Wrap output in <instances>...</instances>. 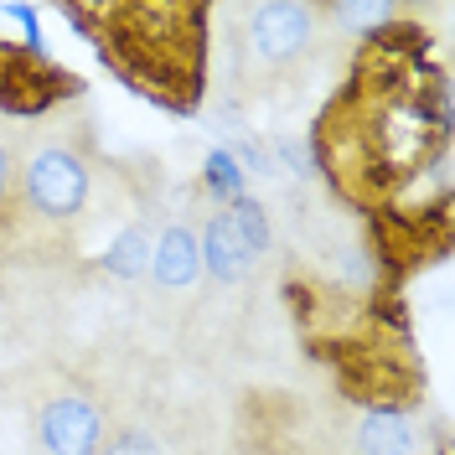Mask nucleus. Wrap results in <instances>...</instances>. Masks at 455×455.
<instances>
[{"instance_id":"f257e3e1","label":"nucleus","mask_w":455,"mask_h":455,"mask_svg":"<svg viewBox=\"0 0 455 455\" xmlns=\"http://www.w3.org/2000/svg\"><path fill=\"white\" fill-rule=\"evenodd\" d=\"M451 68L419 21L363 31L347 73L311 119V166L363 223L451 197Z\"/></svg>"},{"instance_id":"f03ea898","label":"nucleus","mask_w":455,"mask_h":455,"mask_svg":"<svg viewBox=\"0 0 455 455\" xmlns=\"http://www.w3.org/2000/svg\"><path fill=\"white\" fill-rule=\"evenodd\" d=\"M284 300L306 357L331 372L341 403H352L357 414L363 409L414 414L425 403V357L409 331L403 290L383 284L378 275H368L363 284H331L290 264Z\"/></svg>"},{"instance_id":"7ed1b4c3","label":"nucleus","mask_w":455,"mask_h":455,"mask_svg":"<svg viewBox=\"0 0 455 455\" xmlns=\"http://www.w3.org/2000/svg\"><path fill=\"white\" fill-rule=\"evenodd\" d=\"M57 11L124 93L171 119L202 114L218 27L207 0H68Z\"/></svg>"},{"instance_id":"20e7f679","label":"nucleus","mask_w":455,"mask_h":455,"mask_svg":"<svg viewBox=\"0 0 455 455\" xmlns=\"http://www.w3.org/2000/svg\"><path fill=\"white\" fill-rule=\"evenodd\" d=\"M104 176L109 166L99 156L93 114L84 104L21 130L16 202L0 233V269H47L78 254L84 228L99 218Z\"/></svg>"},{"instance_id":"39448f33","label":"nucleus","mask_w":455,"mask_h":455,"mask_svg":"<svg viewBox=\"0 0 455 455\" xmlns=\"http://www.w3.org/2000/svg\"><path fill=\"white\" fill-rule=\"evenodd\" d=\"M228 68L238 93H269L311 68L321 42L331 36V0H259L228 5Z\"/></svg>"},{"instance_id":"423d86ee","label":"nucleus","mask_w":455,"mask_h":455,"mask_svg":"<svg viewBox=\"0 0 455 455\" xmlns=\"http://www.w3.org/2000/svg\"><path fill=\"white\" fill-rule=\"evenodd\" d=\"M455 207L451 197H429L414 207H394V212H378L368 218V264L383 284H403L414 275H425L429 264L451 254V233H455Z\"/></svg>"},{"instance_id":"0eeeda50","label":"nucleus","mask_w":455,"mask_h":455,"mask_svg":"<svg viewBox=\"0 0 455 455\" xmlns=\"http://www.w3.org/2000/svg\"><path fill=\"white\" fill-rule=\"evenodd\" d=\"M88 99V78L73 73L68 62H57L47 47H27L0 36V124H47L57 114Z\"/></svg>"},{"instance_id":"6e6552de","label":"nucleus","mask_w":455,"mask_h":455,"mask_svg":"<svg viewBox=\"0 0 455 455\" xmlns=\"http://www.w3.org/2000/svg\"><path fill=\"white\" fill-rule=\"evenodd\" d=\"M31 429L42 455H99L109 440V403L88 383H52L31 398Z\"/></svg>"},{"instance_id":"1a4fd4ad","label":"nucleus","mask_w":455,"mask_h":455,"mask_svg":"<svg viewBox=\"0 0 455 455\" xmlns=\"http://www.w3.org/2000/svg\"><path fill=\"white\" fill-rule=\"evenodd\" d=\"M197 187H187L176 207L161 212L156 243H150V269L145 280L161 300H187L202 284V249H197Z\"/></svg>"},{"instance_id":"9d476101","label":"nucleus","mask_w":455,"mask_h":455,"mask_svg":"<svg viewBox=\"0 0 455 455\" xmlns=\"http://www.w3.org/2000/svg\"><path fill=\"white\" fill-rule=\"evenodd\" d=\"M161 212H166V207H161V192L140 197V207L109 233V243L88 259V269H93V275H109V280H119V284H140L145 269H150V243H156Z\"/></svg>"},{"instance_id":"9b49d317","label":"nucleus","mask_w":455,"mask_h":455,"mask_svg":"<svg viewBox=\"0 0 455 455\" xmlns=\"http://www.w3.org/2000/svg\"><path fill=\"white\" fill-rule=\"evenodd\" d=\"M197 249H202V275H207L212 284H223V290L243 284L249 275H254V264H259V259L249 254V243L233 233L223 207H207V212L197 218Z\"/></svg>"},{"instance_id":"f8f14e48","label":"nucleus","mask_w":455,"mask_h":455,"mask_svg":"<svg viewBox=\"0 0 455 455\" xmlns=\"http://www.w3.org/2000/svg\"><path fill=\"white\" fill-rule=\"evenodd\" d=\"M347 455H425V435L414 429V414L363 409L347 425Z\"/></svg>"},{"instance_id":"ddd939ff","label":"nucleus","mask_w":455,"mask_h":455,"mask_svg":"<svg viewBox=\"0 0 455 455\" xmlns=\"http://www.w3.org/2000/svg\"><path fill=\"white\" fill-rule=\"evenodd\" d=\"M228 223H233V233L249 243V254H269V243H275V223H269V212H264V202L254 197V192H243V197L223 202Z\"/></svg>"},{"instance_id":"4468645a","label":"nucleus","mask_w":455,"mask_h":455,"mask_svg":"<svg viewBox=\"0 0 455 455\" xmlns=\"http://www.w3.org/2000/svg\"><path fill=\"white\" fill-rule=\"evenodd\" d=\"M202 192L212 202H233V197L249 192V187H243V166L233 161L228 145H212V150H207V161H202Z\"/></svg>"},{"instance_id":"2eb2a0df","label":"nucleus","mask_w":455,"mask_h":455,"mask_svg":"<svg viewBox=\"0 0 455 455\" xmlns=\"http://www.w3.org/2000/svg\"><path fill=\"white\" fill-rule=\"evenodd\" d=\"M16 166H21V130L0 124V233L11 223V202H16Z\"/></svg>"},{"instance_id":"dca6fc26","label":"nucleus","mask_w":455,"mask_h":455,"mask_svg":"<svg viewBox=\"0 0 455 455\" xmlns=\"http://www.w3.org/2000/svg\"><path fill=\"white\" fill-rule=\"evenodd\" d=\"M99 455H166V440L150 425H119V429H109V440H104Z\"/></svg>"},{"instance_id":"f3484780","label":"nucleus","mask_w":455,"mask_h":455,"mask_svg":"<svg viewBox=\"0 0 455 455\" xmlns=\"http://www.w3.org/2000/svg\"><path fill=\"white\" fill-rule=\"evenodd\" d=\"M16 326V306H11V290H5V269H0V337Z\"/></svg>"}]
</instances>
